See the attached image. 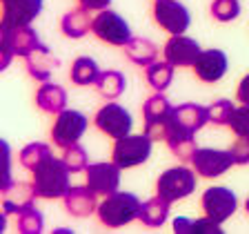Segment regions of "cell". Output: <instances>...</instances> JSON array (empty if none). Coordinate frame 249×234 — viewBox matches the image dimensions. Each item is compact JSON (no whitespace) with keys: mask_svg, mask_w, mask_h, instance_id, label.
<instances>
[{"mask_svg":"<svg viewBox=\"0 0 249 234\" xmlns=\"http://www.w3.org/2000/svg\"><path fill=\"white\" fill-rule=\"evenodd\" d=\"M236 98H238L240 105H249V74L240 80L238 89H236Z\"/></svg>","mask_w":249,"mask_h":234,"instance_id":"cell-37","label":"cell"},{"mask_svg":"<svg viewBox=\"0 0 249 234\" xmlns=\"http://www.w3.org/2000/svg\"><path fill=\"white\" fill-rule=\"evenodd\" d=\"M36 190L27 183H11L7 190H2V210L5 214H20L22 210L31 208L36 201Z\"/></svg>","mask_w":249,"mask_h":234,"instance_id":"cell-17","label":"cell"},{"mask_svg":"<svg viewBox=\"0 0 249 234\" xmlns=\"http://www.w3.org/2000/svg\"><path fill=\"white\" fill-rule=\"evenodd\" d=\"M212 16L218 22H231L240 16V2L238 0H213L212 2Z\"/></svg>","mask_w":249,"mask_h":234,"instance_id":"cell-33","label":"cell"},{"mask_svg":"<svg viewBox=\"0 0 249 234\" xmlns=\"http://www.w3.org/2000/svg\"><path fill=\"white\" fill-rule=\"evenodd\" d=\"M147 83L151 85V89L156 92H165L174 80V65L169 60H156L145 69Z\"/></svg>","mask_w":249,"mask_h":234,"instance_id":"cell-29","label":"cell"},{"mask_svg":"<svg viewBox=\"0 0 249 234\" xmlns=\"http://www.w3.org/2000/svg\"><path fill=\"white\" fill-rule=\"evenodd\" d=\"M16 225H18V232L20 234H40L42 225H45V218H42L40 210H38L36 205H31V208L22 210V212L18 214Z\"/></svg>","mask_w":249,"mask_h":234,"instance_id":"cell-31","label":"cell"},{"mask_svg":"<svg viewBox=\"0 0 249 234\" xmlns=\"http://www.w3.org/2000/svg\"><path fill=\"white\" fill-rule=\"evenodd\" d=\"M47 156H52V150H49L47 143H29L27 147L20 150L18 158H20V165L25 167V170L34 172L42 161H45Z\"/></svg>","mask_w":249,"mask_h":234,"instance_id":"cell-30","label":"cell"},{"mask_svg":"<svg viewBox=\"0 0 249 234\" xmlns=\"http://www.w3.org/2000/svg\"><path fill=\"white\" fill-rule=\"evenodd\" d=\"M245 210H247V214H249V196H247V201H245Z\"/></svg>","mask_w":249,"mask_h":234,"instance_id":"cell-40","label":"cell"},{"mask_svg":"<svg viewBox=\"0 0 249 234\" xmlns=\"http://www.w3.org/2000/svg\"><path fill=\"white\" fill-rule=\"evenodd\" d=\"M25 60H27V72H29V76L36 78V80H40V83H47L49 76H52V69L60 65L58 58L52 56L49 47H45L42 42L25 58Z\"/></svg>","mask_w":249,"mask_h":234,"instance_id":"cell-19","label":"cell"},{"mask_svg":"<svg viewBox=\"0 0 249 234\" xmlns=\"http://www.w3.org/2000/svg\"><path fill=\"white\" fill-rule=\"evenodd\" d=\"M207 123H209V107H202V105L196 103H185L174 107V125H178L182 130L196 134Z\"/></svg>","mask_w":249,"mask_h":234,"instance_id":"cell-18","label":"cell"},{"mask_svg":"<svg viewBox=\"0 0 249 234\" xmlns=\"http://www.w3.org/2000/svg\"><path fill=\"white\" fill-rule=\"evenodd\" d=\"M78 2H80V7L87 11H103L109 7L111 0H78Z\"/></svg>","mask_w":249,"mask_h":234,"instance_id":"cell-38","label":"cell"},{"mask_svg":"<svg viewBox=\"0 0 249 234\" xmlns=\"http://www.w3.org/2000/svg\"><path fill=\"white\" fill-rule=\"evenodd\" d=\"M36 105L47 114H60L62 109H67V92L60 85L47 80L36 92Z\"/></svg>","mask_w":249,"mask_h":234,"instance_id":"cell-20","label":"cell"},{"mask_svg":"<svg viewBox=\"0 0 249 234\" xmlns=\"http://www.w3.org/2000/svg\"><path fill=\"white\" fill-rule=\"evenodd\" d=\"M87 185L91 187L98 196H109L114 194L120 185V167L111 163H89L87 170Z\"/></svg>","mask_w":249,"mask_h":234,"instance_id":"cell-11","label":"cell"},{"mask_svg":"<svg viewBox=\"0 0 249 234\" xmlns=\"http://www.w3.org/2000/svg\"><path fill=\"white\" fill-rule=\"evenodd\" d=\"M31 185L36 190L38 198H62L69 192V167L62 158L47 156L45 161L31 172Z\"/></svg>","mask_w":249,"mask_h":234,"instance_id":"cell-1","label":"cell"},{"mask_svg":"<svg viewBox=\"0 0 249 234\" xmlns=\"http://www.w3.org/2000/svg\"><path fill=\"white\" fill-rule=\"evenodd\" d=\"M42 11V0H2V25L27 27Z\"/></svg>","mask_w":249,"mask_h":234,"instance_id":"cell-12","label":"cell"},{"mask_svg":"<svg viewBox=\"0 0 249 234\" xmlns=\"http://www.w3.org/2000/svg\"><path fill=\"white\" fill-rule=\"evenodd\" d=\"M233 103L227 98H220L216 100L213 105H209V123L212 125H229L233 114Z\"/></svg>","mask_w":249,"mask_h":234,"instance_id":"cell-34","label":"cell"},{"mask_svg":"<svg viewBox=\"0 0 249 234\" xmlns=\"http://www.w3.org/2000/svg\"><path fill=\"white\" fill-rule=\"evenodd\" d=\"M62 201H65V210L78 218H85L98 210V194L89 185H71Z\"/></svg>","mask_w":249,"mask_h":234,"instance_id":"cell-16","label":"cell"},{"mask_svg":"<svg viewBox=\"0 0 249 234\" xmlns=\"http://www.w3.org/2000/svg\"><path fill=\"white\" fill-rule=\"evenodd\" d=\"M167 145H169L171 154L178 156L180 161H192L194 154H196V140H194V132H187L182 127L171 123V130H169V136L165 140Z\"/></svg>","mask_w":249,"mask_h":234,"instance_id":"cell-21","label":"cell"},{"mask_svg":"<svg viewBox=\"0 0 249 234\" xmlns=\"http://www.w3.org/2000/svg\"><path fill=\"white\" fill-rule=\"evenodd\" d=\"M123 49L127 54V58L138 67H149L151 62H156V58H158V47L151 40H147V38H131Z\"/></svg>","mask_w":249,"mask_h":234,"instance_id":"cell-24","label":"cell"},{"mask_svg":"<svg viewBox=\"0 0 249 234\" xmlns=\"http://www.w3.org/2000/svg\"><path fill=\"white\" fill-rule=\"evenodd\" d=\"M93 87H96V92H98L103 98L116 100L120 94L124 92L127 80H124V76L120 72H116V69H107V72H100V76H98V80H96Z\"/></svg>","mask_w":249,"mask_h":234,"instance_id":"cell-27","label":"cell"},{"mask_svg":"<svg viewBox=\"0 0 249 234\" xmlns=\"http://www.w3.org/2000/svg\"><path fill=\"white\" fill-rule=\"evenodd\" d=\"M227 54L220 49H205V52H200L198 60L194 62V72L202 83H218L227 74Z\"/></svg>","mask_w":249,"mask_h":234,"instance_id":"cell-15","label":"cell"},{"mask_svg":"<svg viewBox=\"0 0 249 234\" xmlns=\"http://www.w3.org/2000/svg\"><path fill=\"white\" fill-rule=\"evenodd\" d=\"M194 190H196V170L182 165L165 170L156 181V194L167 198L169 203L187 198L189 194H194Z\"/></svg>","mask_w":249,"mask_h":234,"instance_id":"cell-3","label":"cell"},{"mask_svg":"<svg viewBox=\"0 0 249 234\" xmlns=\"http://www.w3.org/2000/svg\"><path fill=\"white\" fill-rule=\"evenodd\" d=\"M140 205L138 196L131 192H118L105 196V201L98 205L96 214H98L100 223L107 225V228H123V225H129L131 221L140 216Z\"/></svg>","mask_w":249,"mask_h":234,"instance_id":"cell-2","label":"cell"},{"mask_svg":"<svg viewBox=\"0 0 249 234\" xmlns=\"http://www.w3.org/2000/svg\"><path fill=\"white\" fill-rule=\"evenodd\" d=\"M200 208L205 212V216L213 218L218 223H225L227 218H231V214L238 208V198L229 187L216 185L205 190V194L200 198Z\"/></svg>","mask_w":249,"mask_h":234,"instance_id":"cell-8","label":"cell"},{"mask_svg":"<svg viewBox=\"0 0 249 234\" xmlns=\"http://www.w3.org/2000/svg\"><path fill=\"white\" fill-rule=\"evenodd\" d=\"M62 161H65V165L69 167L71 174H76V172H85L87 170V165H89L87 150H85L83 145L73 143V145L65 147V152H62Z\"/></svg>","mask_w":249,"mask_h":234,"instance_id":"cell-32","label":"cell"},{"mask_svg":"<svg viewBox=\"0 0 249 234\" xmlns=\"http://www.w3.org/2000/svg\"><path fill=\"white\" fill-rule=\"evenodd\" d=\"M100 76L98 62L93 58L80 56L71 62V69H69V78H71L73 85H80V87H87V85H96Z\"/></svg>","mask_w":249,"mask_h":234,"instance_id":"cell-26","label":"cell"},{"mask_svg":"<svg viewBox=\"0 0 249 234\" xmlns=\"http://www.w3.org/2000/svg\"><path fill=\"white\" fill-rule=\"evenodd\" d=\"M91 34L98 38V40L107 42V45H111V47H124L134 38L127 20L111 9L98 11V16H96L91 22Z\"/></svg>","mask_w":249,"mask_h":234,"instance_id":"cell-5","label":"cell"},{"mask_svg":"<svg viewBox=\"0 0 249 234\" xmlns=\"http://www.w3.org/2000/svg\"><path fill=\"white\" fill-rule=\"evenodd\" d=\"M154 20L167 34L178 36L189 29L192 16H189V9L178 0H154Z\"/></svg>","mask_w":249,"mask_h":234,"instance_id":"cell-7","label":"cell"},{"mask_svg":"<svg viewBox=\"0 0 249 234\" xmlns=\"http://www.w3.org/2000/svg\"><path fill=\"white\" fill-rule=\"evenodd\" d=\"M87 116L83 112H76V109H62L60 114H56V120H53L52 127V140L53 145L58 147H69L73 143L83 138V134L87 132Z\"/></svg>","mask_w":249,"mask_h":234,"instance_id":"cell-6","label":"cell"},{"mask_svg":"<svg viewBox=\"0 0 249 234\" xmlns=\"http://www.w3.org/2000/svg\"><path fill=\"white\" fill-rule=\"evenodd\" d=\"M192 165L198 176L216 178L223 176L227 170H231V165H236V163H233V156L229 150L225 152V150H212V147H198L192 158Z\"/></svg>","mask_w":249,"mask_h":234,"instance_id":"cell-10","label":"cell"},{"mask_svg":"<svg viewBox=\"0 0 249 234\" xmlns=\"http://www.w3.org/2000/svg\"><path fill=\"white\" fill-rule=\"evenodd\" d=\"M167 216H169V201L156 194L154 198H149V201L140 205L138 221L147 228H160V225H165Z\"/></svg>","mask_w":249,"mask_h":234,"instance_id":"cell-23","label":"cell"},{"mask_svg":"<svg viewBox=\"0 0 249 234\" xmlns=\"http://www.w3.org/2000/svg\"><path fill=\"white\" fill-rule=\"evenodd\" d=\"M93 125H96L103 134L111 136V138H123V136H127L131 132L134 120H131V114L123 107V105L107 103L96 112Z\"/></svg>","mask_w":249,"mask_h":234,"instance_id":"cell-9","label":"cell"},{"mask_svg":"<svg viewBox=\"0 0 249 234\" xmlns=\"http://www.w3.org/2000/svg\"><path fill=\"white\" fill-rule=\"evenodd\" d=\"M200 52V45L185 34L171 36L165 42V60H169L174 67H194Z\"/></svg>","mask_w":249,"mask_h":234,"instance_id":"cell-13","label":"cell"},{"mask_svg":"<svg viewBox=\"0 0 249 234\" xmlns=\"http://www.w3.org/2000/svg\"><path fill=\"white\" fill-rule=\"evenodd\" d=\"M223 223H218L213 218L205 216L198 221H189V218L180 216L174 221V232L176 234H223Z\"/></svg>","mask_w":249,"mask_h":234,"instance_id":"cell-28","label":"cell"},{"mask_svg":"<svg viewBox=\"0 0 249 234\" xmlns=\"http://www.w3.org/2000/svg\"><path fill=\"white\" fill-rule=\"evenodd\" d=\"M229 127H231V132L236 136L249 138V105H240V107L233 109Z\"/></svg>","mask_w":249,"mask_h":234,"instance_id":"cell-35","label":"cell"},{"mask_svg":"<svg viewBox=\"0 0 249 234\" xmlns=\"http://www.w3.org/2000/svg\"><path fill=\"white\" fill-rule=\"evenodd\" d=\"M151 145L154 140L147 134H127L123 138H116L114 150H111V158L120 170H129V167H138L151 156Z\"/></svg>","mask_w":249,"mask_h":234,"instance_id":"cell-4","label":"cell"},{"mask_svg":"<svg viewBox=\"0 0 249 234\" xmlns=\"http://www.w3.org/2000/svg\"><path fill=\"white\" fill-rule=\"evenodd\" d=\"M142 116H145V125L167 123V120H171V116H174V107H171V103L162 96V92H158L145 100V105H142Z\"/></svg>","mask_w":249,"mask_h":234,"instance_id":"cell-25","label":"cell"},{"mask_svg":"<svg viewBox=\"0 0 249 234\" xmlns=\"http://www.w3.org/2000/svg\"><path fill=\"white\" fill-rule=\"evenodd\" d=\"M0 52H2V60H0V69H7L11 62V56H14V52H11L9 47L5 45V42H0Z\"/></svg>","mask_w":249,"mask_h":234,"instance_id":"cell-39","label":"cell"},{"mask_svg":"<svg viewBox=\"0 0 249 234\" xmlns=\"http://www.w3.org/2000/svg\"><path fill=\"white\" fill-rule=\"evenodd\" d=\"M229 152H231L233 163H236V165H249V138L238 136V138L231 143Z\"/></svg>","mask_w":249,"mask_h":234,"instance_id":"cell-36","label":"cell"},{"mask_svg":"<svg viewBox=\"0 0 249 234\" xmlns=\"http://www.w3.org/2000/svg\"><path fill=\"white\" fill-rule=\"evenodd\" d=\"M0 42H5L11 52H14V56L27 58L38 45H40V38H38L36 29H31V25H27V27H0Z\"/></svg>","mask_w":249,"mask_h":234,"instance_id":"cell-14","label":"cell"},{"mask_svg":"<svg viewBox=\"0 0 249 234\" xmlns=\"http://www.w3.org/2000/svg\"><path fill=\"white\" fill-rule=\"evenodd\" d=\"M91 22H93V18L89 16V11L83 9V7H78V9H71L62 16L60 29L67 38H83L91 31Z\"/></svg>","mask_w":249,"mask_h":234,"instance_id":"cell-22","label":"cell"}]
</instances>
